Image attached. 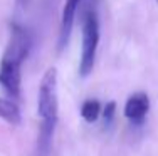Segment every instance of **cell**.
Instances as JSON below:
<instances>
[{
    "label": "cell",
    "instance_id": "6da1fadb",
    "mask_svg": "<svg viewBox=\"0 0 158 156\" xmlns=\"http://www.w3.org/2000/svg\"><path fill=\"white\" fill-rule=\"evenodd\" d=\"M57 70L56 67H49L42 76L39 86V99H37V113L40 116V133H39V150L44 154L51 146V138L54 134L57 124Z\"/></svg>",
    "mask_w": 158,
    "mask_h": 156
},
{
    "label": "cell",
    "instance_id": "7a4b0ae2",
    "mask_svg": "<svg viewBox=\"0 0 158 156\" xmlns=\"http://www.w3.org/2000/svg\"><path fill=\"white\" fill-rule=\"evenodd\" d=\"M98 44H99V20L94 10H86L82 17V52L79 64L81 76H88L94 67Z\"/></svg>",
    "mask_w": 158,
    "mask_h": 156
},
{
    "label": "cell",
    "instance_id": "3957f363",
    "mask_svg": "<svg viewBox=\"0 0 158 156\" xmlns=\"http://www.w3.org/2000/svg\"><path fill=\"white\" fill-rule=\"evenodd\" d=\"M31 46H32V37L29 34V30L25 27H22V25H19V24H14L10 42H9V46H7L5 54H3L2 59L22 64L24 59L29 55Z\"/></svg>",
    "mask_w": 158,
    "mask_h": 156
},
{
    "label": "cell",
    "instance_id": "277c9868",
    "mask_svg": "<svg viewBox=\"0 0 158 156\" xmlns=\"http://www.w3.org/2000/svg\"><path fill=\"white\" fill-rule=\"evenodd\" d=\"M20 66L7 59L0 61V86L10 98H20Z\"/></svg>",
    "mask_w": 158,
    "mask_h": 156
},
{
    "label": "cell",
    "instance_id": "5b68a950",
    "mask_svg": "<svg viewBox=\"0 0 158 156\" xmlns=\"http://www.w3.org/2000/svg\"><path fill=\"white\" fill-rule=\"evenodd\" d=\"M150 109V99L145 92H135L125 104V116L131 122H141Z\"/></svg>",
    "mask_w": 158,
    "mask_h": 156
},
{
    "label": "cell",
    "instance_id": "8992f818",
    "mask_svg": "<svg viewBox=\"0 0 158 156\" xmlns=\"http://www.w3.org/2000/svg\"><path fill=\"white\" fill-rule=\"evenodd\" d=\"M79 3H81V0H66V3H64L62 18H61V37H59V46L61 47H64L67 44V40H69Z\"/></svg>",
    "mask_w": 158,
    "mask_h": 156
},
{
    "label": "cell",
    "instance_id": "52a82bcc",
    "mask_svg": "<svg viewBox=\"0 0 158 156\" xmlns=\"http://www.w3.org/2000/svg\"><path fill=\"white\" fill-rule=\"evenodd\" d=\"M0 118L3 121H7L9 124H20L22 116H20V109L15 102L9 101V99H2L0 98Z\"/></svg>",
    "mask_w": 158,
    "mask_h": 156
},
{
    "label": "cell",
    "instance_id": "ba28073f",
    "mask_svg": "<svg viewBox=\"0 0 158 156\" xmlns=\"http://www.w3.org/2000/svg\"><path fill=\"white\" fill-rule=\"evenodd\" d=\"M101 114V104L96 99H88L81 106V116L88 122H94Z\"/></svg>",
    "mask_w": 158,
    "mask_h": 156
},
{
    "label": "cell",
    "instance_id": "9c48e42d",
    "mask_svg": "<svg viewBox=\"0 0 158 156\" xmlns=\"http://www.w3.org/2000/svg\"><path fill=\"white\" fill-rule=\"evenodd\" d=\"M101 113H103V118H104V124H110L113 121V118H114V113H116V102H113V101L108 102Z\"/></svg>",
    "mask_w": 158,
    "mask_h": 156
},
{
    "label": "cell",
    "instance_id": "30bf717a",
    "mask_svg": "<svg viewBox=\"0 0 158 156\" xmlns=\"http://www.w3.org/2000/svg\"><path fill=\"white\" fill-rule=\"evenodd\" d=\"M156 2H158V0H156Z\"/></svg>",
    "mask_w": 158,
    "mask_h": 156
}]
</instances>
